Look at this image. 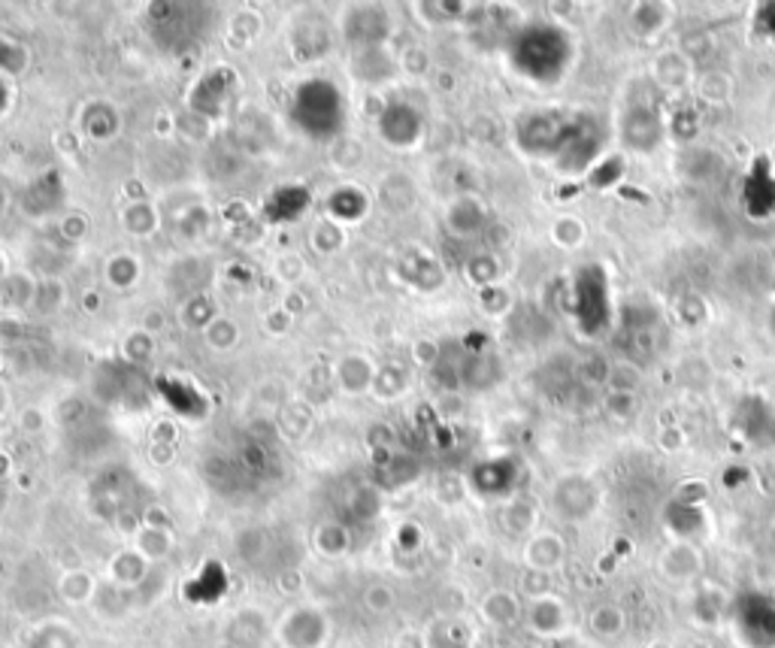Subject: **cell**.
<instances>
[{
    "label": "cell",
    "instance_id": "2",
    "mask_svg": "<svg viewBox=\"0 0 775 648\" xmlns=\"http://www.w3.org/2000/svg\"><path fill=\"white\" fill-rule=\"evenodd\" d=\"M573 64V40L554 24H531L512 43V68L533 82L552 85Z\"/></svg>",
    "mask_w": 775,
    "mask_h": 648
},
{
    "label": "cell",
    "instance_id": "12",
    "mask_svg": "<svg viewBox=\"0 0 775 648\" xmlns=\"http://www.w3.org/2000/svg\"><path fill=\"white\" fill-rule=\"evenodd\" d=\"M482 612H485L487 621H494V625H510L519 609H515V600H512L510 594H491L485 600V606H482Z\"/></svg>",
    "mask_w": 775,
    "mask_h": 648
},
{
    "label": "cell",
    "instance_id": "4",
    "mask_svg": "<svg viewBox=\"0 0 775 648\" xmlns=\"http://www.w3.org/2000/svg\"><path fill=\"white\" fill-rule=\"evenodd\" d=\"M573 310H576L578 327L587 336L600 334L603 324H610V285H606V273L603 270H578L576 288H573Z\"/></svg>",
    "mask_w": 775,
    "mask_h": 648
},
{
    "label": "cell",
    "instance_id": "5",
    "mask_svg": "<svg viewBox=\"0 0 775 648\" xmlns=\"http://www.w3.org/2000/svg\"><path fill=\"white\" fill-rule=\"evenodd\" d=\"M331 637V621L312 606H300L279 625V639L285 648H322Z\"/></svg>",
    "mask_w": 775,
    "mask_h": 648
},
{
    "label": "cell",
    "instance_id": "11",
    "mask_svg": "<svg viewBox=\"0 0 775 648\" xmlns=\"http://www.w3.org/2000/svg\"><path fill=\"white\" fill-rule=\"evenodd\" d=\"M145 576V560L140 551H122L112 560V579L119 585H137Z\"/></svg>",
    "mask_w": 775,
    "mask_h": 648
},
{
    "label": "cell",
    "instance_id": "6",
    "mask_svg": "<svg viewBox=\"0 0 775 648\" xmlns=\"http://www.w3.org/2000/svg\"><path fill=\"white\" fill-rule=\"evenodd\" d=\"M324 112L331 115L333 122L340 119V94L331 82H306L300 85L298 103H294V115H298L300 128L315 131V119H322Z\"/></svg>",
    "mask_w": 775,
    "mask_h": 648
},
{
    "label": "cell",
    "instance_id": "16",
    "mask_svg": "<svg viewBox=\"0 0 775 648\" xmlns=\"http://www.w3.org/2000/svg\"><path fill=\"white\" fill-rule=\"evenodd\" d=\"M140 546H143L149 555H158V558H161V555H167V548H170V539H167L164 530H155V527H152V530H145L143 534Z\"/></svg>",
    "mask_w": 775,
    "mask_h": 648
},
{
    "label": "cell",
    "instance_id": "18",
    "mask_svg": "<svg viewBox=\"0 0 775 648\" xmlns=\"http://www.w3.org/2000/svg\"><path fill=\"white\" fill-rule=\"evenodd\" d=\"M366 604H370L373 612H385L387 604H391V594H387V588L376 585V588H370V591H366Z\"/></svg>",
    "mask_w": 775,
    "mask_h": 648
},
{
    "label": "cell",
    "instance_id": "1",
    "mask_svg": "<svg viewBox=\"0 0 775 648\" xmlns=\"http://www.w3.org/2000/svg\"><path fill=\"white\" fill-rule=\"evenodd\" d=\"M519 143L533 158H552L566 173H582L597 161L603 149V128L591 115H564V112H536L521 122Z\"/></svg>",
    "mask_w": 775,
    "mask_h": 648
},
{
    "label": "cell",
    "instance_id": "8",
    "mask_svg": "<svg viewBox=\"0 0 775 648\" xmlns=\"http://www.w3.org/2000/svg\"><path fill=\"white\" fill-rule=\"evenodd\" d=\"M624 134H627V143H631L633 149H643V152H648V149L657 145L661 124H657V119H654V112L633 110L627 112V128H624Z\"/></svg>",
    "mask_w": 775,
    "mask_h": 648
},
{
    "label": "cell",
    "instance_id": "10",
    "mask_svg": "<svg viewBox=\"0 0 775 648\" xmlns=\"http://www.w3.org/2000/svg\"><path fill=\"white\" fill-rule=\"evenodd\" d=\"M228 637H231V642L236 648H264V639H266L264 618L255 612L236 615L231 630H228Z\"/></svg>",
    "mask_w": 775,
    "mask_h": 648
},
{
    "label": "cell",
    "instance_id": "9",
    "mask_svg": "<svg viewBox=\"0 0 775 648\" xmlns=\"http://www.w3.org/2000/svg\"><path fill=\"white\" fill-rule=\"evenodd\" d=\"M564 618L566 612L561 600H554V597H540V600H533L531 627L536 630V634H543V637L561 634V630H564Z\"/></svg>",
    "mask_w": 775,
    "mask_h": 648
},
{
    "label": "cell",
    "instance_id": "3",
    "mask_svg": "<svg viewBox=\"0 0 775 648\" xmlns=\"http://www.w3.org/2000/svg\"><path fill=\"white\" fill-rule=\"evenodd\" d=\"M733 625L745 648H775V597L761 591L743 594L733 609Z\"/></svg>",
    "mask_w": 775,
    "mask_h": 648
},
{
    "label": "cell",
    "instance_id": "13",
    "mask_svg": "<svg viewBox=\"0 0 775 648\" xmlns=\"http://www.w3.org/2000/svg\"><path fill=\"white\" fill-rule=\"evenodd\" d=\"M61 594H64V600H70V604H82V600H89L91 594H94V579L85 576V573H70L61 581Z\"/></svg>",
    "mask_w": 775,
    "mask_h": 648
},
{
    "label": "cell",
    "instance_id": "15",
    "mask_svg": "<svg viewBox=\"0 0 775 648\" xmlns=\"http://www.w3.org/2000/svg\"><path fill=\"white\" fill-rule=\"evenodd\" d=\"M319 546H322V551H328V555H340V551H345V530L336 525H328L319 530Z\"/></svg>",
    "mask_w": 775,
    "mask_h": 648
},
{
    "label": "cell",
    "instance_id": "14",
    "mask_svg": "<svg viewBox=\"0 0 775 648\" xmlns=\"http://www.w3.org/2000/svg\"><path fill=\"white\" fill-rule=\"evenodd\" d=\"M531 564H536V567H554V564H561V543L554 537H540L536 543L531 546Z\"/></svg>",
    "mask_w": 775,
    "mask_h": 648
},
{
    "label": "cell",
    "instance_id": "17",
    "mask_svg": "<svg viewBox=\"0 0 775 648\" xmlns=\"http://www.w3.org/2000/svg\"><path fill=\"white\" fill-rule=\"evenodd\" d=\"M757 34L775 43V3H764L757 10Z\"/></svg>",
    "mask_w": 775,
    "mask_h": 648
},
{
    "label": "cell",
    "instance_id": "7",
    "mask_svg": "<svg viewBox=\"0 0 775 648\" xmlns=\"http://www.w3.org/2000/svg\"><path fill=\"white\" fill-rule=\"evenodd\" d=\"M745 210L754 219H766L775 213V176L766 158L754 161L752 173L745 180Z\"/></svg>",
    "mask_w": 775,
    "mask_h": 648
}]
</instances>
